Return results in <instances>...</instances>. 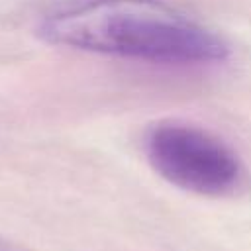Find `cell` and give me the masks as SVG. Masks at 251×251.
<instances>
[{"label": "cell", "instance_id": "6da1fadb", "mask_svg": "<svg viewBox=\"0 0 251 251\" xmlns=\"http://www.w3.org/2000/svg\"><path fill=\"white\" fill-rule=\"evenodd\" d=\"M37 33L51 45L167 65L229 57L216 31L163 0H73L49 12Z\"/></svg>", "mask_w": 251, "mask_h": 251}, {"label": "cell", "instance_id": "7a4b0ae2", "mask_svg": "<svg viewBox=\"0 0 251 251\" xmlns=\"http://www.w3.org/2000/svg\"><path fill=\"white\" fill-rule=\"evenodd\" d=\"M145 155L167 182L200 196L231 194L243 178L235 151L212 131L186 122L149 127Z\"/></svg>", "mask_w": 251, "mask_h": 251}]
</instances>
